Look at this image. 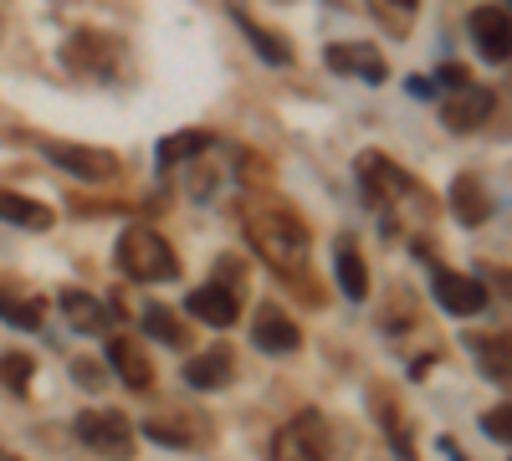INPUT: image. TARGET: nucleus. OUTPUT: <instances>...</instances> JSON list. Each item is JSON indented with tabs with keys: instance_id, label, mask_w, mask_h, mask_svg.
Returning <instances> with one entry per match:
<instances>
[{
	"instance_id": "nucleus-28",
	"label": "nucleus",
	"mask_w": 512,
	"mask_h": 461,
	"mask_svg": "<svg viewBox=\"0 0 512 461\" xmlns=\"http://www.w3.org/2000/svg\"><path fill=\"white\" fill-rule=\"evenodd\" d=\"M0 461H16V456H11V451H6V446H0Z\"/></svg>"
},
{
	"instance_id": "nucleus-17",
	"label": "nucleus",
	"mask_w": 512,
	"mask_h": 461,
	"mask_svg": "<svg viewBox=\"0 0 512 461\" xmlns=\"http://www.w3.org/2000/svg\"><path fill=\"white\" fill-rule=\"evenodd\" d=\"M231 16H236V26L246 31V41L256 47V57H262V62H272V67H287V62H292V47H287V41H277V31L256 26V21H251L241 6H231Z\"/></svg>"
},
{
	"instance_id": "nucleus-9",
	"label": "nucleus",
	"mask_w": 512,
	"mask_h": 461,
	"mask_svg": "<svg viewBox=\"0 0 512 461\" xmlns=\"http://www.w3.org/2000/svg\"><path fill=\"white\" fill-rule=\"evenodd\" d=\"M436 303L446 308V313H456V318H477L482 308H487V287L477 282V277H466V272H436Z\"/></svg>"
},
{
	"instance_id": "nucleus-1",
	"label": "nucleus",
	"mask_w": 512,
	"mask_h": 461,
	"mask_svg": "<svg viewBox=\"0 0 512 461\" xmlns=\"http://www.w3.org/2000/svg\"><path fill=\"white\" fill-rule=\"evenodd\" d=\"M246 241L272 272H303L308 267V226L282 205H256L246 216Z\"/></svg>"
},
{
	"instance_id": "nucleus-5",
	"label": "nucleus",
	"mask_w": 512,
	"mask_h": 461,
	"mask_svg": "<svg viewBox=\"0 0 512 461\" xmlns=\"http://www.w3.org/2000/svg\"><path fill=\"white\" fill-rule=\"evenodd\" d=\"M47 149V159L57 164V170L77 175V180H88V185H103L118 175V154L113 149H93V144H62V139H47L41 144Z\"/></svg>"
},
{
	"instance_id": "nucleus-12",
	"label": "nucleus",
	"mask_w": 512,
	"mask_h": 461,
	"mask_svg": "<svg viewBox=\"0 0 512 461\" xmlns=\"http://www.w3.org/2000/svg\"><path fill=\"white\" fill-rule=\"evenodd\" d=\"M251 344L262 349V354H292L297 344H303V333H297V323L282 313V308H262L256 313V323H251Z\"/></svg>"
},
{
	"instance_id": "nucleus-26",
	"label": "nucleus",
	"mask_w": 512,
	"mask_h": 461,
	"mask_svg": "<svg viewBox=\"0 0 512 461\" xmlns=\"http://www.w3.org/2000/svg\"><path fill=\"white\" fill-rule=\"evenodd\" d=\"M436 77H441V88H451V93H456V88H466V82H472V77H466V67H456V62H446V67H441Z\"/></svg>"
},
{
	"instance_id": "nucleus-3",
	"label": "nucleus",
	"mask_w": 512,
	"mask_h": 461,
	"mask_svg": "<svg viewBox=\"0 0 512 461\" xmlns=\"http://www.w3.org/2000/svg\"><path fill=\"white\" fill-rule=\"evenodd\" d=\"M72 436L93 456H103V461H128L134 456V426H128L118 410H82L72 421Z\"/></svg>"
},
{
	"instance_id": "nucleus-7",
	"label": "nucleus",
	"mask_w": 512,
	"mask_h": 461,
	"mask_svg": "<svg viewBox=\"0 0 512 461\" xmlns=\"http://www.w3.org/2000/svg\"><path fill=\"white\" fill-rule=\"evenodd\" d=\"M359 180H364V190H369V200H379V205H390V200H415L420 195V185L405 175V170H395L384 154H359Z\"/></svg>"
},
{
	"instance_id": "nucleus-6",
	"label": "nucleus",
	"mask_w": 512,
	"mask_h": 461,
	"mask_svg": "<svg viewBox=\"0 0 512 461\" xmlns=\"http://www.w3.org/2000/svg\"><path fill=\"white\" fill-rule=\"evenodd\" d=\"M323 62H328V72L359 77V82H369V88H379V82L390 77V67H384V57L369 47V41H333V47L323 52Z\"/></svg>"
},
{
	"instance_id": "nucleus-24",
	"label": "nucleus",
	"mask_w": 512,
	"mask_h": 461,
	"mask_svg": "<svg viewBox=\"0 0 512 461\" xmlns=\"http://www.w3.org/2000/svg\"><path fill=\"white\" fill-rule=\"evenodd\" d=\"M477 354L487 359V364H482V374H492V380H497V385H507V344L497 339V349H487V344L477 339Z\"/></svg>"
},
{
	"instance_id": "nucleus-19",
	"label": "nucleus",
	"mask_w": 512,
	"mask_h": 461,
	"mask_svg": "<svg viewBox=\"0 0 512 461\" xmlns=\"http://www.w3.org/2000/svg\"><path fill=\"white\" fill-rule=\"evenodd\" d=\"M333 272H338V287H344L349 303H364V298H369V267L359 262L354 246H338V251H333Z\"/></svg>"
},
{
	"instance_id": "nucleus-27",
	"label": "nucleus",
	"mask_w": 512,
	"mask_h": 461,
	"mask_svg": "<svg viewBox=\"0 0 512 461\" xmlns=\"http://www.w3.org/2000/svg\"><path fill=\"white\" fill-rule=\"evenodd\" d=\"M72 374H77V385H88V390H98V385H103V374L93 369V359H77V364H72Z\"/></svg>"
},
{
	"instance_id": "nucleus-18",
	"label": "nucleus",
	"mask_w": 512,
	"mask_h": 461,
	"mask_svg": "<svg viewBox=\"0 0 512 461\" xmlns=\"http://www.w3.org/2000/svg\"><path fill=\"white\" fill-rule=\"evenodd\" d=\"M0 221H11V226H26V231H47L52 226V211L41 200H26L16 190H0Z\"/></svg>"
},
{
	"instance_id": "nucleus-14",
	"label": "nucleus",
	"mask_w": 512,
	"mask_h": 461,
	"mask_svg": "<svg viewBox=\"0 0 512 461\" xmlns=\"http://www.w3.org/2000/svg\"><path fill=\"white\" fill-rule=\"evenodd\" d=\"M451 216L461 226H482L492 216V195H487V185L477 175H456L451 180Z\"/></svg>"
},
{
	"instance_id": "nucleus-10",
	"label": "nucleus",
	"mask_w": 512,
	"mask_h": 461,
	"mask_svg": "<svg viewBox=\"0 0 512 461\" xmlns=\"http://www.w3.org/2000/svg\"><path fill=\"white\" fill-rule=\"evenodd\" d=\"M466 26H472V41H477V52H482L487 62L502 67V62L512 57V26H507V11H502V6H477Z\"/></svg>"
},
{
	"instance_id": "nucleus-8",
	"label": "nucleus",
	"mask_w": 512,
	"mask_h": 461,
	"mask_svg": "<svg viewBox=\"0 0 512 461\" xmlns=\"http://www.w3.org/2000/svg\"><path fill=\"white\" fill-rule=\"evenodd\" d=\"M492 113H497V98H492L487 88H477V82H466V88H456V93L446 98L441 123H446L451 134H472V129H482Z\"/></svg>"
},
{
	"instance_id": "nucleus-16",
	"label": "nucleus",
	"mask_w": 512,
	"mask_h": 461,
	"mask_svg": "<svg viewBox=\"0 0 512 461\" xmlns=\"http://www.w3.org/2000/svg\"><path fill=\"white\" fill-rule=\"evenodd\" d=\"M236 380V364H231V349H210V354H195L185 364V385L190 390H226Z\"/></svg>"
},
{
	"instance_id": "nucleus-23",
	"label": "nucleus",
	"mask_w": 512,
	"mask_h": 461,
	"mask_svg": "<svg viewBox=\"0 0 512 461\" xmlns=\"http://www.w3.org/2000/svg\"><path fill=\"white\" fill-rule=\"evenodd\" d=\"M31 369H36V359H31V354H21V349L0 354V385L16 390V395H26V390H31Z\"/></svg>"
},
{
	"instance_id": "nucleus-22",
	"label": "nucleus",
	"mask_w": 512,
	"mask_h": 461,
	"mask_svg": "<svg viewBox=\"0 0 512 461\" xmlns=\"http://www.w3.org/2000/svg\"><path fill=\"white\" fill-rule=\"evenodd\" d=\"M0 318L16 323V328H41L47 303H41V298H16V292H0Z\"/></svg>"
},
{
	"instance_id": "nucleus-20",
	"label": "nucleus",
	"mask_w": 512,
	"mask_h": 461,
	"mask_svg": "<svg viewBox=\"0 0 512 461\" xmlns=\"http://www.w3.org/2000/svg\"><path fill=\"white\" fill-rule=\"evenodd\" d=\"M210 149V139L200 134V129H185V134H169V139H159V170H175V164H190V159H200Z\"/></svg>"
},
{
	"instance_id": "nucleus-21",
	"label": "nucleus",
	"mask_w": 512,
	"mask_h": 461,
	"mask_svg": "<svg viewBox=\"0 0 512 461\" xmlns=\"http://www.w3.org/2000/svg\"><path fill=\"white\" fill-rule=\"evenodd\" d=\"M144 333H149V339H164L169 349H185V344H190L185 323H180L175 313H169L164 303H149V308H144Z\"/></svg>"
},
{
	"instance_id": "nucleus-2",
	"label": "nucleus",
	"mask_w": 512,
	"mask_h": 461,
	"mask_svg": "<svg viewBox=\"0 0 512 461\" xmlns=\"http://www.w3.org/2000/svg\"><path fill=\"white\" fill-rule=\"evenodd\" d=\"M118 267H123V277H134V282H175L180 277L175 246H169L159 231H149V226H128L118 236Z\"/></svg>"
},
{
	"instance_id": "nucleus-4",
	"label": "nucleus",
	"mask_w": 512,
	"mask_h": 461,
	"mask_svg": "<svg viewBox=\"0 0 512 461\" xmlns=\"http://www.w3.org/2000/svg\"><path fill=\"white\" fill-rule=\"evenodd\" d=\"M277 461H328L333 456V431L318 410H303L277 431V446H272Z\"/></svg>"
},
{
	"instance_id": "nucleus-11",
	"label": "nucleus",
	"mask_w": 512,
	"mask_h": 461,
	"mask_svg": "<svg viewBox=\"0 0 512 461\" xmlns=\"http://www.w3.org/2000/svg\"><path fill=\"white\" fill-rule=\"evenodd\" d=\"M185 308H190L200 323H210V328H231V323L241 318V303H236V292H231L226 282H205V287H195L190 298H185Z\"/></svg>"
},
{
	"instance_id": "nucleus-13",
	"label": "nucleus",
	"mask_w": 512,
	"mask_h": 461,
	"mask_svg": "<svg viewBox=\"0 0 512 461\" xmlns=\"http://www.w3.org/2000/svg\"><path fill=\"white\" fill-rule=\"evenodd\" d=\"M62 313H67V323H72L77 333H108V328L118 323L108 303H98L93 292H77V287L62 292Z\"/></svg>"
},
{
	"instance_id": "nucleus-25",
	"label": "nucleus",
	"mask_w": 512,
	"mask_h": 461,
	"mask_svg": "<svg viewBox=\"0 0 512 461\" xmlns=\"http://www.w3.org/2000/svg\"><path fill=\"white\" fill-rule=\"evenodd\" d=\"M482 431H487L497 446H507V441H512V415H507V405H502V410H492V415H482Z\"/></svg>"
},
{
	"instance_id": "nucleus-15",
	"label": "nucleus",
	"mask_w": 512,
	"mask_h": 461,
	"mask_svg": "<svg viewBox=\"0 0 512 461\" xmlns=\"http://www.w3.org/2000/svg\"><path fill=\"white\" fill-rule=\"evenodd\" d=\"M108 364H113V374H118L128 390H149V385H154L149 354H144L134 339H108Z\"/></svg>"
}]
</instances>
